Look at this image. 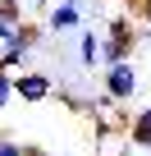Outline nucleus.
Returning <instances> with one entry per match:
<instances>
[{
  "mask_svg": "<svg viewBox=\"0 0 151 156\" xmlns=\"http://www.w3.org/2000/svg\"><path fill=\"white\" fill-rule=\"evenodd\" d=\"M37 46H41V28H37V23H19L5 41H0V69H9V73L23 69Z\"/></svg>",
  "mask_w": 151,
  "mask_h": 156,
  "instance_id": "f257e3e1",
  "label": "nucleus"
},
{
  "mask_svg": "<svg viewBox=\"0 0 151 156\" xmlns=\"http://www.w3.org/2000/svg\"><path fill=\"white\" fill-rule=\"evenodd\" d=\"M133 23L128 19H115L110 23V32H105V41H101V64H119V60H128V51H133Z\"/></svg>",
  "mask_w": 151,
  "mask_h": 156,
  "instance_id": "f03ea898",
  "label": "nucleus"
},
{
  "mask_svg": "<svg viewBox=\"0 0 151 156\" xmlns=\"http://www.w3.org/2000/svg\"><path fill=\"white\" fill-rule=\"evenodd\" d=\"M105 92L115 101H133V92H137V69H133V60L105 64Z\"/></svg>",
  "mask_w": 151,
  "mask_h": 156,
  "instance_id": "7ed1b4c3",
  "label": "nucleus"
},
{
  "mask_svg": "<svg viewBox=\"0 0 151 156\" xmlns=\"http://www.w3.org/2000/svg\"><path fill=\"white\" fill-rule=\"evenodd\" d=\"M50 92H55V78H50V73H28V69L14 73V97H19V101H32V106H37V101H46Z\"/></svg>",
  "mask_w": 151,
  "mask_h": 156,
  "instance_id": "20e7f679",
  "label": "nucleus"
},
{
  "mask_svg": "<svg viewBox=\"0 0 151 156\" xmlns=\"http://www.w3.org/2000/svg\"><path fill=\"white\" fill-rule=\"evenodd\" d=\"M46 28L50 32H73V28H83V14L73 0H55V5L46 9Z\"/></svg>",
  "mask_w": 151,
  "mask_h": 156,
  "instance_id": "39448f33",
  "label": "nucleus"
},
{
  "mask_svg": "<svg viewBox=\"0 0 151 156\" xmlns=\"http://www.w3.org/2000/svg\"><path fill=\"white\" fill-rule=\"evenodd\" d=\"M128 147H142V151H151V106H142V110H133V119H128Z\"/></svg>",
  "mask_w": 151,
  "mask_h": 156,
  "instance_id": "423d86ee",
  "label": "nucleus"
},
{
  "mask_svg": "<svg viewBox=\"0 0 151 156\" xmlns=\"http://www.w3.org/2000/svg\"><path fill=\"white\" fill-rule=\"evenodd\" d=\"M78 60H83L87 69L101 64V37H96V32H83V37H78Z\"/></svg>",
  "mask_w": 151,
  "mask_h": 156,
  "instance_id": "0eeeda50",
  "label": "nucleus"
},
{
  "mask_svg": "<svg viewBox=\"0 0 151 156\" xmlns=\"http://www.w3.org/2000/svg\"><path fill=\"white\" fill-rule=\"evenodd\" d=\"M0 19H5L9 28L28 23V9H23V0H0Z\"/></svg>",
  "mask_w": 151,
  "mask_h": 156,
  "instance_id": "6e6552de",
  "label": "nucleus"
},
{
  "mask_svg": "<svg viewBox=\"0 0 151 156\" xmlns=\"http://www.w3.org/2000/svg\"><path fill=\"white\" fill-rule=\"evenodd\" d=\"M9 101H14V73H9V69H0V110H5Z\"/></svg>",
  "mask_w": 151,
  "mask_h": 156,
  "instance_id": "1a4fd4ad",
  "label": "nucleus"
},
{
  "mask_svg": "<svg viewBox=\"0 0 151 156\" xmlns=\"http://www.w3.org/2000/svg\"><path fill=\"white\" fill-rule=\"evenodd\" d=\"M0 156H32L23 142H14V138H5V133H0Z\"/></svg>",
  "mask_w": 151,
  "mask_h": 156,
  "instance_id": "9d476101",
  "label": "nucleus"
},
{
  "mask_svg": "<svg viewBox=\"0 0 151 156\" xmlns=\"http://www.w3.org/2000/svg\"><path fill=\"white\" fill-rule=\"evenodd\" d=\"M55 0H23V9H50Z\"/></svg>",
  "mask_w": 151,
  "mask_h": 156,
  "instance_id": "9b49d317",
  "label": "nucleus"
},
{
  "mask_svg": "<svg viewBox=\"0 0 151 156\" xmlns=\"http://www.w3.org/2000/svg\"><path fill=\"white\" fill-rule=\"evenodd\" d=\"M9 32H14V28H9V23H5V19H0V41H5V37H9Z\"/></svg>",
  "mask_w": 151,
  "mask_h": 156,
  "instance_id": "f8f14e48",
  "label": "nucleus"
},
{
  "mask_svg": "<svg viewBox=\"0 0 151 156\" xmlns=\"http://www.w3.org/2000/svg\"><path fill=\"white\" fill-rule=\"evenodd\" d=\"M128 5H133V9H146V5H151V0H128Z\"/></svg>",
  "mask_w": 151,
  "mask_h": 156,
  "instance_id": "ddd939ff",
  "label": "nucleus"
},
{
  "mask_svg": "<svg viewBox=\"0 0 151 156\" xmlns=\"http://www.w3.org/2000/svg\"><path fill=\"white\" fill-rule=\"evenodd\" d=\"M115 156H133V147H128V151H115Z\"/></svg>",
  "mask_w": 151,
  "mask_h": 156,
  "instance_id": "4468645a",
  "label": "nucleus"
},
{
  "mask_svg": "<svg viewBox=\"0 0 151 156\" xmlns=\"http://www.w3.org/2000/svg\"><path fill=\"white\" fill-rule=\"evenodd\" d=\"M146 14H151V5H146Z\"/></svg>",
  "mask_w": 151,
  "mask_h": 156,
  "instance_id": "2eb2a0df",
  "label": "nucleus"
}]
</instances>
